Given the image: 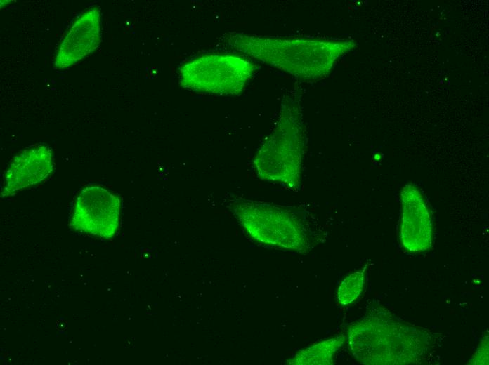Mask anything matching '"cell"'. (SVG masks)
<instances>
[{
	"label": "cell",
	"instance_id": "obj_7",
	"mask_svg": "<svg viewBox=\"0 0 489 365\" xmlns=\"http://www.w3.org/2000/svg\"><path fill=\"white\" fill-rule=\"evenodd\" d=\"M100 41L101 13L94 6L81 14L66 33L55 56V67L73 66L95 51Z\"/></svg>",
	"mask_w": 489,
	"mask_h": 365
},
{
	"label": "cell",
	"instance_id": "obj_1",
	"mask_svg": "<svg viewBox=\"0 0 489 365\" xmlns=\"http://www.w3.org/2000/svg\"><path fill=\"white\" fill-rule=\"evenodd\" d=\"M227 44L299 80L313 81L328 76L335 61L351 50L350 40L273 37L232 33Z\"/></svg>",
	"mask_w": 489,
	"mask_h": 365
},
{
	"label": "cell",
	"instance_id": "obj_8",
	"mask_svg": "<svg viewBox=\"0 0 489 365\" xmlns=\"http://www.w3.org/2000/svg\"><path fill=\"white\" fill-rule=\"evenodd\" d=\"M403 208L399 236L408 251L422 252L432 244L433 225L429 211L418 189L405 185L400 194Z\"/></svg>",
	"mask_w": 489,
	"mask_h": 365
},
{
	"label": "cell",
	"instance_id": "obj_2",
	"mask_svg": "<svg viewBox=\"0 0 489 365\" xmlns=\"http://www.w3.org/2000/svg\"><path fill=\"white\" fill-rule=\"evenodd\" d=\"M347 341L351 352L360 364H408L419 363L426 356L431 335L379 308L350 326Z\"/></svg>",
	"mask_w": 489,
	"mask_h": 365
},
{
	"label": "cell",
	"instance_id": "obj_4",
	"mask_svg": "<svg viewBox=\"0 0 489 365\" xmlns=\"http://www.w3.org/2000/svg\"><path fill=\"white\" fill-rule=\"evenodd\" d=\"M229 208L241 226L256 241L298 252L306 251V232L292 211L240 198L232 200Z\"/></svg>",
	"mask_w": 489,
	"mask_h": 365
},
{
	"label": "cell",
	"instance_id": "obj_11",
	"mask_svg": "<svg viewBox=\"0 0 489 365\" xmlns=\"http://www.w3.org/2000/svg\"><path fill=\"white\" fill-rule=\"evenodd\" d=\"M366 267L347 276L338 288V301L346 305L353 302L361 293L364 284V275Z\"/></svg>",
	"mask_w": 489,
	"mask_h": 365
},
{
	"label": "cell",
	"instance_id": "obj_12",
	"mask_svg": "<svg viewBox=\"0 0 489 365\" xmlns=\"http://www.w3.org/2000/svg\"><path fill=\"white\" fill-rule=\"evenodd\" d=\"M469 364H488V336H485L476 351L469 361Z\"/></svg>",
	"mask_w": 489,
	"mask_h": 365
},
{
	"label": "cell",
	"instance_id": "obj_10",
	"mask_svg": "<svg viewBox=\"0 0 489 365\" xmlns=\"http://www.w3.org/2000/svg\"><path fill=\"white\" fill-rule=\"evenodd\" d=\"M345 335L337 336L309 346L288 359L287 364L294 365H331L334 353L345 341Z\"/></svg>",
	"mask_w": 489,
	"mask_h": 365
},
{
	"label": "cell",
	"instance_id": "obj_6",
	"mask_svg": "<svg viewBox=\"0 0 489 365\" xmlns=\"http://www.w3.org/2000/svg\"><path fill=\"white\" fill-rule=\"evenodd\" d=\"M120 207L117 195L99 185L86 186L77 197L70 225L79 232L111 239L119 227Z\"/></svg>",
	"mask_w": 489,
	"mask_h": 365
},
{
	"label": "cell",
	"instance_id": "obj_3",
	"mask_svg": "<svg viewBox=\"0 0 489 365\" xmlns=\"http://www.w3.org/2000/svg\"><path fill=\"white\" fill-rule=\"evenodd\" d=\"M300 93L296 88L283 96L276 126L253 161L260 179L292 190L299 188L304 151Z\"/></svg>",
	"mask_w": 489,
	"mask_h": 365
},
{
	"label": "cell",
	"instance_id": "obj_5",
	"mask_svg": "<svg viewBox=\"0 0 489 365\" xmlns=\"http://www.w3.org/2000/svg\"><path fill=\"white\" fill-rule=\"evenodd\" d=\"M256 67L244 58L216 54L193 59L179 69V81L188 90L220 95H238Z\"/></svg>",
	"mask_w": 489,
	"mask_h": 365
},
{
	"label": "cell",
	"instance_id": "obj_9",
	"mask_svg": "<svg viewBox=\"0 0 489 365\" xmlns=\"http://www.w3.org/2000/svg\"><path fill=\"white\" fill-rule=\"evenodd\" d=\"M53 168L49 146L39 144L23 150L13 158L6 171L1 197H10L20 190L44 181Z\"/></svg>",
	"mask_w": 489,
	"mask_h": 365
}]
</instances>
